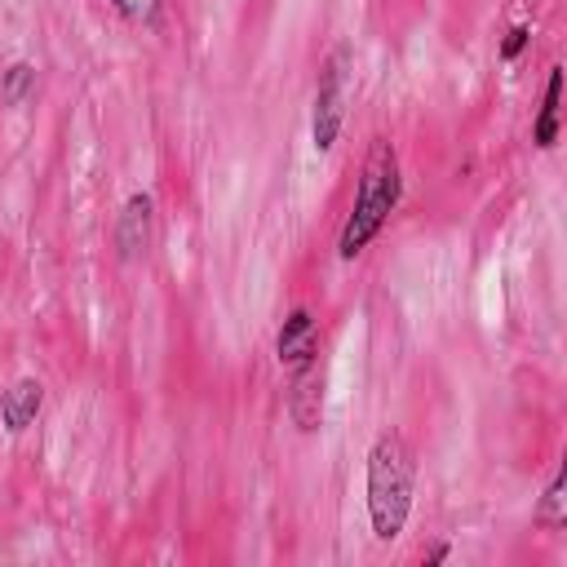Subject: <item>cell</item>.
<instances>
[{
	"instance_id": "4",
	"label": "cell",
	"mask_w": 567,
	"mask_h": 567,
	"mask_svg": "<svg viewBox=\"0 0 567 567\" xmlns=\"http://www.w3.org/2000/svg\"><path fill=\"white\" fill-rule=\"evenodd\" d=\"M151 235H155V199H151L146 190H133V195L120 204V217H115V248H120V261L146 257Z\"/></svg>"
},
{
	"instance_id": "6",
	"label": "cell",
	"mask_w": 567,
	"mask_h": 567,
	"mask_svg": "<svg viewBox=\"0 0 567 567\" xmlns=\"http://www.w3.org/2000/svg\"><path fill=\"white\" fill-rule=\"evenodd\" d=\"M315 354H319V323H315V315L306 306H297V310H288V319L275 332V359L284 368H301Z\"/></svg>"
},
{
	"instance_id": "12",
	"label": "cell",
	"mask_w": 567,
	"mask_h": 567,
	"mask_svg": "<svg viewBox=\"0 0 567 567\" xmlns=\"http://www.w3.org/2000/svg\"><path fill=\"white\" fill-rule=\"evenodd\" d=\"M527 40H532V31H527V27H509V31H505V40H501V58H505V62H514V58L527 49Z\"/></svg>"
},
{
	"instance_id": "9",
	"label": "cell",
	"mask_w": 567,
	"mask_h": 567,
	"mask_svg": "<svg viewBox=\"0 0 567 567\" xmlns=\"http://www.w3.org/2000/svg\"><path fill=\"white\" fill-rule=\"evenodd\" d=\"M563 465L554 470V478H549V487H545V496H540V505L532 509V523L536 527H545V532H558L563 523H567V509H563Z\"/></svg>"
},
{
	"instance_id": "11",
	"label": "cell",
	"mask_w": 567,
	"mask_h": 567,
	"mask_svg": "<svg viewBox=\"0 0 567 567\" xmlns=\"http://www.w3.org/2000/svg\"><path fill=\"white\" fill-rule=\"evenodd\" d=\"M111 9H115L124 22H137V27H155V22H159V9H164V0H111Z\"/></svg>"
},
{
	"instance_id": "1",
	"label": "cell",
	"mask_w": 567,
	"mask_h": 567,
	"mask_svg": "<svg viewBox=\"0 0 567 567\" xmlns=\"http://www.w3.org/2000/svg\"><path fill=\"white\" fill-rule=\"evenodd\" d=\"M363 492H368L372 536L381 545L399 540L408 518H412V492H416V461H412V447H408V439L399 430H381L372 439Z\"/></svg>"
},
{
	"instance_id": "8",
	"label": "cell",
	"mask_w": 567,
	"mask_h": 567,
	"mask_svg": "<svg viewBox=\"0 0 567 567\" xmlns=\"http://www.w3.org/2000/svg\"><path fill=\"white\" fill-rule=\"evenodd\" d=\"M558 102H563V66H549V80H545V97H540V115L532 124V142L540 151H549L558 142Z\"/></svg>"
},
{
	"instance_id": "3",
	"label": "cell",
	"mask_w": 567,
	"mask_h": 567,
	"mask_svg": "<svg viewBox=\"0 0 567 567\" xmlns=\"http://www.w3.org/2000/svg\"><path fill=\"white\" fill-rule=\"evenodd\" d=\"M350 71H354V49L350 44H332L328 58L319 62V80H315V106H310V142L319 155H328L341 137L346 124V97H350Z\"/></svg>"
},
{
	"instance_id": "10",
	"label": "cell",
	"mask_w": 567,
	"mask_h": 567,
	"mask_svg": "<svg viewBox=\"0 0 567 567\" xmlns=\"http://www.w3.org/2000/svg\"><path fill=\"white\" fill-rule=\"evenodd\" d=\"M31 93H35V66H31V62H13V66L0 75V97H4L9 106H22Z\"/></svg>"
},
{
	"instance_id": "5",
	"label": "cell",
	"mask_w": 567,
	"mask_h": 567,
	"mask_svg": "<svg viewBox=\"0 0 567 567\" xmlns=\"http://www.w3.org/2000/svg\"><path fill=\"white\" fill-rule=\"evenodd\" d=\"M323 390H328V377L323 368L310 359L301 368H292V385H288V416L301 434H315L323 425Z\"/></svg>"
},
{
	"instance_id": "7",
	"label": "cell",
	"mask_w": 567,
	"mask_h": 567,
	"mask_svg": "<svg viewBox=\"0 0 567 567\" xmlns=\"http://www.w3.org/2000/svg\"><path fill=\"white\" fill-rule=\"evenodd\" d=\"M44 408V385L35 377H18L4 394H0V425L4 434H22Z\"/></svg>"
},
{
	"instance_id": "2",
	"label": "cell",
	"mask_w": 567,
	"mask_h": 567,
	"mask_svg": "<svg viewBox=\"0 0 567 567\" xmlns=\"http://www.w3.org/2000/svg\"><path fill=\"white\" fill-rule=\"evenodd\" d=\"M403 195V173H399V155L390 146V137H372L363 168H359V186H354V204L346 213V226L337 235V257L354 261L390 221V213L399 208Z\"/></svg>"
},
{
	"instance_id": "13",
	"label": "cell",
	"mask_w": 567,
	"mask_h": 567,
	"mask_svg": "<svg viewBox=\"0 0 567 567\" xmlns=\"http://www.w3.org/2000/svg\"><path fill=\"white\" fill-rule=\"evenodd\" d=\"M447 554H452V545H447V540H439V545H430V549L421 554V563H425V567H434V563H443Z\"/></svg>"
}]
</instances>
